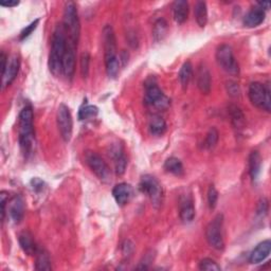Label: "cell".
I'll return each instance as SVG.
<instances>
[{"label": "cell", "instance_id": "cell-5", "mask_svg": "<svg viewBox=\"0 0 271 271\" xmlns=\"http://www.w3.org/2000/svg\"><path fill=\"white\" fill-rule=\"evenodd\" d=\"M248 96L252 105L258 108L266 110L267 112L271 109V97H270V87L264 85L258 82H253L249 86Z\"/></svg>", "mask_w": 271, "mask_h": 271}, {"label": "cell", "instance_id": "cell-34", "mask_svg": "<svg viewBox=\"0 0 271 271\" xmlns=\"http://www.w3.org/2000/svg\"><path fill=\"white\" fill-rule=\"evenodd\" d=\"M199 269L205 270V271H220L222 270L219 265L215 261L209 257L204 258V260L200 261Z\"/></svg>", "mask_w": 271, "mask_h": 271}, {"label": "cell", "instance_id": "cell-29", "mask_svg": "<svg viewBox=\"0 0 271 271\" xmlns=\"http://www.w3.org/2000/svg\"><path fill=\"white\" fill-rule=\"evenodd\" d=\"M36 270H51V261H50L49 254L43 250H37L36 252V263H35Z\"/></svg>", "mask_w": 271, "mask_h": 271}, {"label": "cell", "instance_id": "cell-23", "mask_svg": "<svg viewBox=\"0 0 271 271\" xmlns=\"http://www.w3.org/2000/svg\"><path fill=\"white\" fill-rule=\"evenodd\" d=\"M20 245L23 252H26L28 255H33L36 254L37 247L35 245V242L33 241L32 235L29 232H22L20 235Z\"/></svg>", "mask_w": 271, "mask_h": 271}, {"label": "cell", "instance_id": "cell-2", "mask_svg": "<svg viewBox=\"0 0 271 271\" xmlns=\"http://www.w3.org/2000/svg\"><path fill=\"white\" fill-rule=\"evenodd\" d=\"M33 110L31 106H26L18 118V131H20V146L24 156H28L34 144V124Z\"/></svg>", "mask_w": 271, "mask_h": 271}, {"label": "cell", "instance_id": "cell-3", "mask_svg": "<svg viewBox=\"0 0 271 271\" xmlns=\"http://www.w3.org/2000/svg\"><path fill=\"white\" fill-rule=\"evenodd\" d=\"M63 26H64V29L66 31L67 42L78 46L81 33V23L77 5L72 1H68L65 4Z\"/></svg>", "mask_w": 271, "mask_h": 271}, {"label": "cell", "instance_id": "cell-35", "mask_svg": "<svg viewBox=\"0 0 271 271\" xmlns=\"http://www.w3.org/2000/svg\"><path fill=\"white\" fill-rule=\"evenodd\" d=\"M89 64H90V55L88 52H83L81 55V73L82 77L86 79L89 73Z\"/></svg>", "mask_w": 271, "mask_h": 271}, {"label": "cell", "instance_id": "cell-25", "mask_svg": "<svg viewBox=\"0 0 271 271\" xmlns=\"http://www.w3.org/2000/svg\"><path fill=\"white\" fill-rule=\"evenodd\" d=\"M228 109H229L231 122H232L233 126H234V127L237 129L243 128L245 125V116H244L242 109L234 104L230 105Z\"/></svg>", "mask_w": 271, "mask_h": 271}, {"label": "cell", "instance_id": "cell-42", "mask_svg": "<svg viewBox=\"0 0 271 271\" xmlns=\"http://www.w3.org/2000/svg\"><path fill=\"white\" fill-rule=\"evenodd\" d=\"M7 194L8 193L4 192V191L0 193V198H1L0 204H1V220H2V222L4 220V216H5V204H7V200H8Z\"/></svg>", "mask_w": 271, "mask_h": 271}, {"label": "cell", "instance_id": "cell-11", "mask_svg": "<svg viewBox=\"0 0 271 271\" xmlns=\"http://www.w3.org/2000/svg\"><path fill=\"white\" fill-rule=\"evenodd\" d=\"M77 49H78V46L67 42V49H66L64 62H63V74L70 81L73 79V75L75 72V63H77L75 52H77Z\"/></svg>", "mask_w": 271, "mask_h": 271}, {"label": "cell", "instance_id": "cell-28", "mask_svg": "<svg viewBox=\"0 0 271 271\" xmlns=\"http://www.w3.org/2000/svg\"><path fill=\"white\" fill-rule=\"evenodd\" d=\"M165 168L167 169V172L175 176H182L185 173L182 162L178 158H175V157H171V158L167 159L165 163Z\"/></svg>", "mask_w": 271, "mask_h": 271}, {"label": "cell", "instance_id": "cell-15", "mask_svg": "<svg viewBox=\"0 0 271 271\" xmlns=\"http://www.w3.org/2000/svg\"><path fill=\"white\" fill-rule=\"evenodd\" d=\"M132 193H134V191H132L131 186L122 182V184H119L113 188L112 196L119 206L123 207L130 200L132 197Z\"/></svg>", "mask_w": 271, "mask_h": 271}, {"label": "cell", "instance_id": "cell-17", "mask_svg": "<svg viewBox=\"0 0 271 271\" xmlns=\"http://www.w3.org/2000/svg\"><path fill=\"white\" fill-rule=\"evenodd\" d=\"M271 251V242L269 239L258 244L255 249L251 252L249 261L251 264H260L269 256Z\"/></svg>", "mask_w": 271, "mask_h": 271}, {"label": "cell", "instance_id": "cell-22", "mask_svg": "<svg viewBox=\"0 0 271 271\" xmlns=\"http://www.w3.org/2000/svg\"><path fill=\"white\" fill-rule=\"evenodd\" d=\"M149 132L154 136H162L167 130L166 120L160 116H153L149 120L148 124Z\"/></svg>", "mask_w": 271, "mask_h": 271}, {"label": "cell", "instance_id": "cell-7", "mask_svg": "<svg viewBox=\"0 0 271 271\" xmlns=\"http://www.w3.org/2000/svg\"><path fill=\"white\" fill-rule=\"evenodd\" d=\"M216 62L224 71L231 75L239 74V66L235 60L233 50L229 45H220L216 50Z\"/></svg>", "mask_w": 271, "mask_h": 271}, {"label": "cell", "instance_id": "cell-32", "mask_svg": "<svg viewBox=\"0 0 271 271\" xmlns=\"http://www.w3.org/2000/svg\"><path fill=\"white\" fill-rule=\"evenodd\" d=\"M99 113V108L94 105H85L81 107L79 111V119L80 120H88L97 117Z\"/></svg>", "mask_w": 271, "mask_h": 271}, {"label": "cell", "instance_id": "cell-4", "mask_svg": "<svg viewBox=\"0 0 271 271\" xmlns=\"http://www.w3.org/2000/svg\"><path fill=\"white\" fill-rule=\"evenodd\" d=\"M144 102L149 107H154L156 109L163 110L167 109L171 104V101L157 85L154 79H149L146 82V98Z\"/></svg>", "mask_w": 271, "mask_h": 271}, {"label": "cell", "instance_id": "cell-24", "mask_svg": "<svg viewBox=\"0 0 271 271\" xmlns=\"http://www.w3.org/2000/svg\"><path fill=\"white\" fill-rule=\"evenodd\" d=\"M192 77H193V66L191 64V62L188 61L181 66L180 70H179V74H178L180 84L185 90L188 88V84H190V81L192 80Z\"/></svg>", "mask_w": 271, "mask_h": 271}, {"label": "cell", "instance_id": "cell-33", "mask_svg": "<svg viewBox=\"0 0 271 271\" xmlns=\"http://www.w3.org/2000/svg\"><path fill=\"white\" fill-rule=\"evenodd\" d=\"M219 139V132L217 130V128L215 127H211L208 131L207 137H206V141H205V146L208 149H212L216 146V144L218 142Z\"/></svg>", "mask_w": 271, "mask_h": 271}, {"label": "cell", "instance_id": "cell-27", "mask_svg": "<svg viewBox=\"0 0 271 271\" xmlns=\"http://www.w3.org/2000/svg\"><path fill=\"white\" fill-rule=\"evenodd\" d=\"M113 159H115V168L116 173L118 175L124 174L126 167H127V159L123 153V150L121 148L117 147L116 149H113Z\"/></svg>", "mask_w": 271, "mask_h": 271}, {"label": "cell", "instance_id": "cell-19", "mask_svg": "<svg viewBox=\"0 0 271 271\" xmlns=\"http://www.w3.org/2000/svg\"><path fill=\"white\" fill-rule=\"evenodd\" d=\"M173 17L175 21L181 24L184 23L188 16V3L186 0H177L173 3Z\"/></svg>", "mask_w": 271, "mask_h": 271}, {"label": "cell", "instance_id": "cell-12", "mask_svg": "<svg viewBox=\"0 0 271 271\" xmlns=\"http://www.w3.org/2000/svg\"><path fill=\"white\" fill-rule=\"evenodd\" d=\"M103 41H104V59H110L117 56V41L113 29L109 24L103 29Z\"/></svg>", "mask_w": 271, "mask_h": 271}, {"label": "cell", "instance_id": "cell-38", "mask_svg": "<svg viewBox=\"0 0 271 271\" xmlns=\"http://www.w3.org/2000/svg\"><path fill=\"white\" fill-rule=\"evenodd\" d=\"M39 23H40V20H35L33 22H31L29 26H27L21 32L20 40L24 41L26 39H28V37L34 32V30L37 28V26H39Z\"/></svg>", "mask_w": 271, "mask_h": 271}, {"label": "cell", "instance_id": "cell-26", "mask_svg": "<svg viewBox=\"0 0 271 271\" xmlns=\"http://www.w3.org/2000/svg\"><path fill=\"white\" fill-rule=\"evenodd\" d=\"M195 20L200 28H205L208 22V9L205 1H198L194 9Z\"/></svg>", "mask_w": 271, "mask_h": 271}, {"label": "cell", "instance_id": "cell-10", "mask_svg": "<svg viewBox=\"0 0 271 271\" xmlns=\"http://www.w3.org/2000/svg\"><path fill=\"white\" fill-rule=\"evenodd\" d=\"M86 162L99 179L103 181H108L110 179V168L100 155L97 153L88 152L86 155Z\"/></svg>", "mask_w": 271, "mask_h": 271}, {"label": "cell", "instance_id": "cell-37", "mask_svg": "<svg viewBox=\"0 0 271 271\" xmlns=\"http://www.w3.org/2000/svg\"><path fill=\"white\" fill-rule=\"evenodd\" d=\"M218 200V192L214 186H210L209 190H208V204H209L210 209H214L216 207Z\"/></svg>", "mask_w": 271, "mask_h": 271}, {"label": "cell", "instance_id": "cell-30", "mask_svg": "<svg viewBox=\"0 0 271 271\" xmlns=\"http://www.w3.org/2000/svg\"><path fill=\"white\" fill-rule=\"evenodd\" d=\"M167 33V22L163 20V18H160V20L157 21L154 24L153 36L155 42L162 41L166 37Z\"/></svg>", "mask_w": 271, "mask_h": 271}, {"label": "cell", "instance_id": "cell-41", "mask_svg": "<svg viewBox=\"0 0 271 271\" xmlns=\"http://www.w3.org/2000/svg\"><path fill=\"white\" fill-rule=\"evenodd\" d=\"M31 187H32L33 191L35 192H42L43 190V188H45V182H43L41 178H33L30 182Z\"/></svg>", "mask_w": 271, "mask_h": 271}, {"label": "cell", "instance_id": "cell-20", "mask_svg": "<svg viewBox=\"0 0 271 271\" xmlns=\"http://www.w3.org/2000/svg\"><path fill=\"white\" fill-rule=\"evenodd\" d=\"M180 219L184 223H191L195 217V207L191 198H185L181 200L180 210H179Z\"/></svg>", "mask_w": 271, "mask_h": 271}, {"label": "cell", "instance_id": "cell-14", "mask_svg": "<svg viewBox=\"0 0 271 271\" xmlns=\"http://www.w3.org/2000/svg\"><path fill=\"white\" fill-rule=\"evenodd\" d=\"M8 211L11 219L15 224H20L24 215V205L21 196H14L8 200Z\"/></svg>", "mask_w": 271, "mask_h": 271}, {"label": "cell", "instance_id": "cell-21", "mask_svg": "<svg viewBox=\"0 0 271 271\" xmlns=\"http://www.w3.org/2000/svg\"><path fill=\"white\" fill-rule=\"evenodd\" d=\"M262 158L261 155L256 150L252 152L249 156V174L252 180H256L261 173Z\"/></svg>", "mask_w": 271, "mask_h": 271}, {"label": "cell", "instance_id": "cell-45", "mask_svg": "<svg viewBox=\"0 0 271 271\" xmlns=\"http://www.w3.org/2000/svg\"><path fill=\"white\" fill-rule=\"evenodd\" d=\"M257 5H258V8H261L263 11L265 10H269V7H270V2L268 1H264V2H257Z\"/></svg>", "mask_w": 271, "mask_h": 271}, {"label": "cell", "instance_id": "cell-13", "mask_svg": "<svg viewBox=\"0 0 271 271\" xmlns=\"http://www.w3.org/2000/svg\"><path fill=\"white\" fill-rule=\"evenodd\" d=\"M20 68H21L20 59H18L16 55H14L13 58L9 61L5 71L3 72V74H1L2 75V89L10 86L15 81V79L18 75V72H20Z\"/></svg>", "mask_w": 271, "mask_h": 271}, {"label": "cell", "instance_id": "cell-36", "mask_svg": "<svg viewBox=\"0 0 271 271\" xmlns=\"http://www.w3.org/2000/svg\"><path fill=\"white\" fill-rule=\"evenodd\" d=\"M155 258V253L153 250H148L146 254L143 255L140 264L137 266V269H148L150 263H153Z\"/></svg>", "mask_w": 271, "mask_h": 271}, {"label": "cell", "instance_id": "cell-44", "mask_svg": "<svg viewBox=\"0 0 271 271\" xmlns=\"http://www.w3.org/2000/svg\"><path fill=\"white\" fill-rule=\"evenodd\" d=\"M20 4V1H0V5L1 7H5V8H14L17 7Z\"/></svg>", "mask_w": 271, "mask_h": 271}, {"label": "cell", "instance_id": "cell-39", "mask_svg": "<svg viewBox=\"0 0 271 271\" xmlns=\"http://www.w3.org/2000/svg\"><path fill=\"white\" fill-rule=\"evenodd\" d=\"M226 87H227V91H228V93L233 98H237L239 96V93H241V90H239V87L235 83V82L228 81V82H227Z\"/></svg>", "mask_w": 271, "mask_h": 271}, {"label": "cell", "instance_id": "cell-18", "mask_svg": "<svg viewBox=\"0 0 271 271\" xmlns=\"http://www.w3.org/2000/svg\"><path fill=\"white\" fill-rule=\"evenodd\" d=\"M265 21V11L261 8H254L248 12V14L244 18V24L247 28L258 27Z\"/></svg>", "mask_w": 271, "mask_h": 271}, {"label": "cell", "instance_id": "cell-31", "mask_svg": "<svg viewBox=\"0 0 271 271\" xmlns=\"http://www.w3.org/2000/svg\"><path fill=\"white\" fill-rule=\"evenodd\" d=\"M105 68H106V73L109 78L115 79L120 70V60L118 56L110 59H105Z\"/></svg>", "mask_w": 271, "mask_h": 271}, {"label": "cell", "instance_id": "cell-9", "mask_svg": "<svg viewBox=\"0 0 271 271\" xmlns=\"http://www.w3.org/2000/svg\"><path fill=\"white\" fill-rule=\"evenodd\" d=\"M58 127L60 134L65 142H69L71 140L72 130H73V120L70 109L65 104H61L58 109Z\"/></svg>", "mask_w": 271, "mask_h": 271}, {"label": "cell", "instance_id": "cell-1", "mask_svg": "<svg viewBox=\"0 0 271 271\" xmlns=\"http://www.w3.org/2000/svg\"><path fill=\"white\" fill-rule=\"evenodd\" d=\"M67 49V35L63 23L56 27L52 36V46L49 54V69L54 77L59 78L63 74V62H64Z\"/></svg>", "mask_w": 271, "mask_h": 271}, {"label": "cell", "instance_id": "cell-40", "mask_svg": "<svg viewBox=\"0 0 271 271\" xmlns=\"http://www.w3.org/2000/svg\"><path fill=\"white\" fill-rule=\"evenodd\" d=\"M268 200L266 198H262L257 204L256 208V214L260 216H265L267 215L268 213Z\"/></svg>", "mask_w": 271, "mask_h": 271}, {"label": "cell", "instance_id": "cell-8", "mask_svg": "<svg viewBox=\"0 0 271 271\" xmlns=\"http://www.w3.org/2000/svg\"><path fill=\"white\" fill-rule=\"evenodd\" d=\"M139 190L150 199L154 207H160L162 201V188L154 176L144 175L140 180Z\"/></svg>", "mask_w": 271, "mask_h": 271}, {"label": "cell", "instance_id": "cell-43", "mask_svg": "<svg viewBox=\"0 0 271 271\" xmlns=\"http://www.w3.org/2000/svg\"><path fill=\"white\" fill-rule=\"evenodd\" d=\"M0 62H1V74H3V72L5 71V69H7L8 63H9L7 55L4 54L3 51L1 52V55H0Z\"/></svg>", "mask_w": 271, "mask_h": 271}, {"label": "cell", "instance_id": "cell-6", "mask_svg": "<svg viewBox=\"0 0 271 271\" xmlns=\"http://www.w3.org/2000/svg\"><path fill=\"white\" fill-rule=\"evenodd\" d=\"M223 225H224V215L217 214L210 224L207 226L206 229V238L207 242L212 248L215 250H223L225 248V241L223 236Z\"/></svg>", "mask_w": 271, "mask_h": 271}, {"label": "cell", "instance_id": "cell-16", "mask_svg": "<svg viewBox=\"0 0 271 271\" xmlns=\"http://www.w3.org/2000/svg\"><path fill=\"white\" fill-rule=\"evenodd\" d=\"M197 87L205 94L210 93L211 86H212V78L210 70L205 64H200L197 70Z\"/></svg>", "mask_w": 271, "mask_h": 271}]
</instances>
